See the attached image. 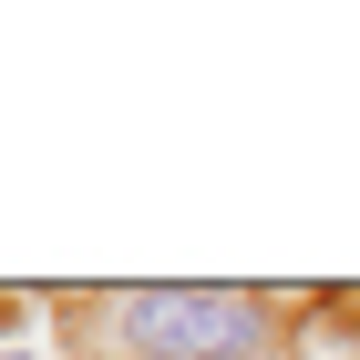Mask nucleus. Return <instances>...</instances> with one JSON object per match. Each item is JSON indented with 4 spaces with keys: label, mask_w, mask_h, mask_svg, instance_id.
Returning a JSON list of instances; mask_svg holds the SVG:
<instances>
[{
    "label": "nucleus",
    "mask_w": 360,
    "mask_h": 360,
    "mask_svg": "<svg viewBox=\"0 0 360 360\" xmlns=\"http://www.w3.org/2000/svg\"><path fill=\"white\" fill-rule=\"evenodd\" d=\"M0 360H62V350H31V340H21V350H0Z\"/></svg>",
    "instance_id": "obj_4"
},
{
    "label": "nucleus",
    "mask_w": 360,
    "mask_h": 360,
    "mask_svg": "<svg viewBox=\"0 0 360 360\" xmlns=\"http://www.w3.org/2000/svg\"><path fill=\"white\" fill-rule=\"evenodd\" d=\"M41 309H52V299H41V288H0V350H21Z\"/></svg>",
    "instance_id": "obj_3"
},
{
    "label": "nucleus",
    "mask_w": 360,
    "mask_h": 360,
    "mask_svg": "<svg viewBox=\"0 0 360 360\" xmlns=\"http://www.w3.org/2000/svg\"><path fill=\"white\" fill-rule=\"evenodd\" d=\"M288 360H360V288H299Z\"/></svg>",
    "instance_id": "obj_2"
},
{
    "label": "nucleus",
    "mask_w": 360,
    "mask_h": 360,
    "mask_svg": "<svg viewBox=\"0 0 360 360\" xmlns=\"http://www.w3.org/2000/svg\"><path fill=\"white\" fill-rule=\"evenodd\" d=\"M268 360H278V350H268Z\"/></svg>",
    "instance_id": "obj_5"
},
{
    "label": "nucleus",
    "mask_w": 360,
    "mask_h": 360,
    "mask_svg": "<svg viewBox=\"0 0 360 360\" xmlns=\"http://www.w3.org/2000/svg\"><path fill=\"white\" fill-rule=\"evenodd\" d=\"M62 360H268L299 330V288L248 278H124V288H52Z\"/></svg>",
    "instance_id": "obj_1"
}]
</instances>
